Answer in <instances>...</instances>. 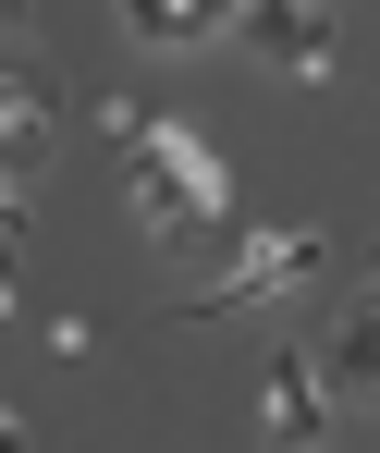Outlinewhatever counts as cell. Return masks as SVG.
Wrapping results in <instances>:
<instances>
[{"label":"cell","instance_id":"7","mask_svg":"<svg viewBox=\"0 0 380 453\" xmlns=\"http://www.w3.org/2000/svg\"><path fill=\"white\" fill-rule=\"evenodd\" d=\"M86 123H98V148H123V159H136V148H148V135H159V111H148V98H136V86H111V98H98Z\"/></svg>","mask_w":380,"mask_h":453},{"label":"cell","instance_id":"5","mask_svg":"<svg viewBox=\"0 0 380 453\" xmlns=\"http://www.w3.org/2000/svg\"><path fill=\"white\" fill-rule=\"evenodd\" d=\"M319 368H331V392H344V417H380V282L344 295V319L319 331Z\"/></svg>","mask_w":380,"mask_h":453},{"label":"cell","instance_id":"1","mask_svg":"<svg viewBox=\"0 0 380 453\" xmlns=\"http://www.w3.org/2000/svg\"><path fill=\"white\" fill-rule=\"evenodd\" d=\"M123 209H136V233H148V245L209 233V221L233 209V172H221V148H209L197 123H159L148 148L123 159Z\"/></svg>","mask_w":380,"mask_h":453},{"label":"cell","instance_id":"4","mask_svg":"<svg viewBox=\"0 0 380 453\" xmlns=\"http://www.w3.org/2000/svg\"><path fill=\"white\" fill-rule=\"evenodd\" d=\"M270 74H295V86H319L331 62H344V25H331V0H245V25H233Z\"/></svg>","mask_w":380,"mask_h":453},{"label":"cell","instance_id":"8","mask_svg":"<svg viewBox=\"0 0 380 453\" xmlns=\"http://www.w3.org/2000/svg\"><path fill=\"white\" fill-rule=\"evenodd\" d=\"M368 257H380V245H368Z\"/></svg>","mask_w":380,"mask_h":453},{"label":"cell","instance_id":"3","mask_svg":"<svg viewBox=\"0 0 380 453\" xmlns=\"http://www.w3.org/2000/svg\"><path fill=\"white\" fill-rule=\"evenodd\" d=\"M319 257H331L319 233H258L221 282H197V295H184V319H245V306H270V295H295V282H319Z\"/></svg>","mask_w":380,"mask_h":453},{"label":"cell","instance_id":"2","mask_svg":"<svg viewBox=\"0 0 380 453\" xmlns=\"http://www.w3.org/2000/svg\"><path fill=\"white\" fill-rule=\"evenodd\" d=\"M331 417H344V392H331V368H319V343H270V380H258L270 453H331Z\"/></svg>","mask_w":380,"mask_h":453},{"label":"cell","instance_id":"6","mask_svg":"<svg viewBox=\"0 0 380 453\" xmlns=\"http://www.w3.org/2000/svg\"><path fill=\"white\" fill-rule=\"evenodd\" d=\"M111 12H123V37H136L148 62L209 50V37H233V25H245V0H111Z\"/></svg>","mask_w":380,"mask_h":453}]
</instances>
